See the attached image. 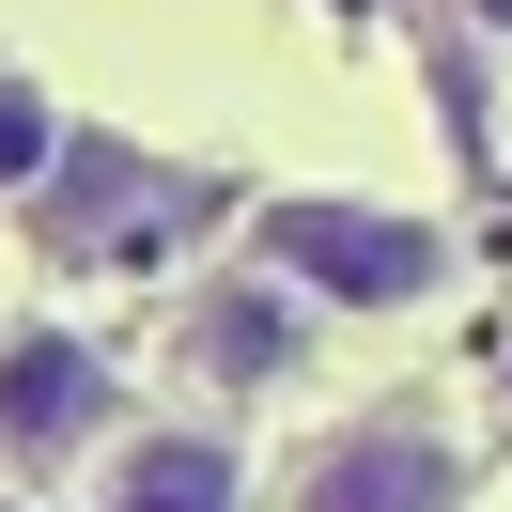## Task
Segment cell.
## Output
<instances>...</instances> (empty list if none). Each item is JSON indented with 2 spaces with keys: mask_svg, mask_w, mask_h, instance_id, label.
I'll return each instance as SVG.
<instances>
[{
  "mask_svg": "<svg viewBox=\"0 0 512 512\" xmlns=\"http://www.w3.org/2000/svg\"><path fill=\"white\" fill-rule=\"evenodd\" d=\"M435 218H388V202H264V280L326 295V311H404L435 295Z\"/></svg>",
  "mask_w": 512,
  "mask_h": 512,
  "instance_id": "cell-1",
  "label": "cell"
},
{
  "mask_svg": "<svg viewBox=\"0 0 512 512\" xmlns=\"http://www.w3.org/2000/svg\"><path fill=\"white\" fill-rule=\"evenodd\" d=\"M450 497H466V466L435 419H342L295 466V512H450Z\"/></svg>",
  "mask_w": 512,
  "mask_h": 512,
  "instance_id": "cell-2",
  "label": "cell"
},
{
  "mask_svg": "<svg viewBox=\"0 0 512 512\" xmlns=\"http://www.w3.org/2000/svg\"><path fill=\"white\" fill-rule=\"evenodd\" d=\"M94 435H109V357L63 342V326H16L0 342V450L16 466H78Z\"/></svg>",
  "mask_w": 512,
  "mask_h": 512,
  "instance_id": "cell-3",
  "label": "cell"
},
{
  "mask_svg": "<svg viewBox=\"0 0 512 512\" xmlns=\"http://www.w3.org/2000/svg\"><path fill=\"white\" fill-rule=\"evenodd\" d=\"M295 342H311V295H295V280H218V295H187V373H202V388L295 373Z\"/></svg>",
  "mask_w": 512,
  "mask_h": 512,
  "instance_id": "cell-4",
  "label": "cell"
},
{
  "mask_svg": "<svg viewBox=\"0 0 512 512\" xmlns=\"http://www.w3.org/2000/svg\"><path fill=\"white\" fill-rule=\"evenodd\" d=\"M109 512H249V450H233L218 419H156V435H125V466H109Z\"/></svg>",
  "mask_w": 512,
  "mask_h": 512,
  "instance_id": "cell-5",
  "label": "cell"
},
{
  "mask_svg": "<svg viewBox=\"0 0 512 512\" xmlns=\"http://www.w3.org/2000/svg\"><path fill=\"white\" fill-rule=\"evenodd\" d=\"M47 171H63V109H47L32 78H0V202L47 187Z\"/></svg>",
  "mask_w": 512,
  "mask_h": 512,
  "instance_id": "cell-6",
  "label": "cell"
},
{
  "mask_svg": "<svg viewBox=\"0 0 512 512\" xmlns=\"http://www.w3.org/2000/svg\"><path fill=\"white\" fill-rule=\"evenodd\" d=\"M466 16H481V32H497V47H512V0H466Z\"/></svg>",
  "mask_w": 512,
  "mask_h": 512,
  "instance_id": "cell-7",
  "label": "cell"
}]
</instances>
